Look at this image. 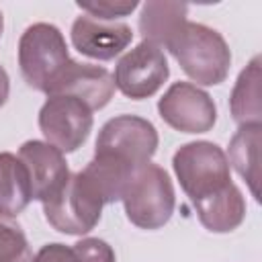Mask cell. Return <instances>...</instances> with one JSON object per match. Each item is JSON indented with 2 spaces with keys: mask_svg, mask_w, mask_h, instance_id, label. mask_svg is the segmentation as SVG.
Wrapping results in <instances>:
<instances>
[{
  "mask_svg": "<svg viewBox=\"0 0 262 262\" xmlns=\"http://www.w3.org/2000/svg\"><path fill=\"white\" fill-rule=\"evenodd\" d=\"M166 49L180 63L184 74L201 86L221 84L231 66V51L223 35L203 23L188 18L176 29Z\"/></svg>",
  "mask_w": 262,
  "mask_h": 262,
  "instance_id": "1",
  "label": "cell"
},
{
  "mask_svg": "<svg viewBox=\"0 0 262 262\" xmlns=\"http://www.w3.org/2000/svg\"><path fill=\"white\" fill-rule=\"evenodd\" d=\"M121 201L127 219L139 229L164 227L176 207V194L168 172L151 162L133 172Z\"/></svg>",
  "mask_w": 262,
  "mask_h": 262,
  "instance_id": "2",
  "label": "cell"
},
{
  "mask_svg": "<svg viewBox=\"0 0 262 262\" xmlns=\"http://www.w3.org/2000/svg\"><path fill=\"white\" fill-rule=\"evenodd\" d=\"M180 188L192 205L221 192L231 184V172L225 151L213 141H190L176 149L172 158Z\"/></svg>",
  "mask_w": 262,
  "mask_h": 262,
  "instance_id": "3",
  "label": "cell"
},
{
  "mask_svg": "<svg viewBox=\"0 0 262 262\" xmlns=\"http://www.w3.org/2000/svg\"><path fill=\"white\" fill-rule=\"evenodd\" d=\"M61 31L49 23H35L25 29L18 41V66L25 82L39 92H47L55 76L70 61Z\"/></svg>",
  "mask_w": 262,
  "mask_h": 262,
  "instance_id": "4",
  "label": "cell"
},
{
  "mask_svg": "<svg viewBox=\"0 0 262 262\" xmlns=\"http://www.w3.org/2000/svg\"><path fill=\"white\" fill-rule=\"evenodd\" d=\"M47 223L68 235H84L96 227L102 215V199L82 172L70 174L61 190L41 203Z\"/></svg>",
  "mask_w": 262,
  "mask_h": 262,
  "instance_id": "5",
  "label": "cell"
},
{
  "mask_svg": "<svg viewBox=\"0 0 262 262\" xmlns=\"http://www.w3.org/2000/svg\"><path fill=\"white\" fill-rule=\"evenodd\" d=\"M158 143V131L147 119L137 115H119L100 127L94 156H106L131 170H137L151 160Z\"/></svg>",
  "mask_w": 262,
  "mask_h": 262,
  "instance_id": "6",
  "label": "cell"
},
{
  "mask_svg": "<svg viewBox=\"0 0 262 262\" xmlns=\"http://www.w3.org/2000/svg\"><path fill=\"white\" fill-rule=\"evenodd\" d=\"M92 125V111L74 96H47L39 111V129L45 141L57 147L61 154L76 151L88 139Z\"/></svg>",
  "mask_w": 262,
  "mask_h": 262,
  "instance_id": "7",
  "label": "cell"
},
{
  "mask_svg": "<svg viewBox=\"0 0 262 262\" xmlns=\"http://www.w3.org/2000/svg\"><path fill=\"white\" fill-rule=\"evenodd\" d=\"M170 76L168 59L160 47L141 41L131 51H127L115 68V88H119L127 98L143 100L154 96Z\"/></svg>",
  "mask_w": 262,
  "mask_h": 262,
  "instance_id": "8",
  "label": "cell"
},
{
  "mask_svg": "<svg viewBox=\"0 0 262 262\" xmlns=\"http://www.w3.org/2000/svg\"><path fill=\"white\" fill-rule=\"evenodd\" d=\"M158 113L180 133H207L217 121L213 98L190 82H174L158 100Z\"/></svg>",
  "mask_w": 262,
  "mask_h": 262,
  "instance_id": "9",
  "label": "cell"
},
{
  "mask_svg": "<svg viewBox=\"0 0 262 262\" xmlns=\"http://www.w3.org/2000/svg\"><path fill=\"white\" fill-rule=\"evenodd\" d=\"M45 94L74 96L80 98L84 104H88L90 111H98L111 102L115 94V80L113 74L102 66L80 63L70 59L68 66L55 76V80L51 82Z\"/></svg>",
  "mask_w": 262,
  "mask_h": 262,
  "instance_id": "10",
  "label": "cell"
},
{
  "mask_svg": "<svg viewBox=\"0 0 262 262\" xmlns=\"http://www.w3.org/2000/svg\"><path fill=\"white\" fill-rule=\"evenodd\" d=\"M18 158L29 172L33 199L41 203L55 196L70 178V168L63 154L47 141H39V139L25 141L18 147Z\"/></svg>",
  "mask_w": 262,
  "mask_h": 262,
  "instance_id": "11",
  "label": "cell"
},
{
  "mask_svg": "<svg viewBox=\"0 0 262 262\" xmlns=\"http://www.w3.org/2000/svg\"><path fill=\"white\" fill-rule=\"evenodd\" d=\"M72 45L86 57L108 61L115 59L133 39V31L125 23H106L80 14L72 23Z\"/></svg>",
  "mask_w": 262,
  "mask_h": 262,
  "instance_id": "12",
  "label": "cell"
},
{
  "mask_svg": "<svg viewBox=\"0 0 262 262\" xmlns=\"http://www.w3.org/2000/svg\"><path fill=\"white\" fill-rule=\"evenodd\" d=\"M194 209L201 225L213 233H229L246 219V199L233 182L221 192L196 203Z\"/></svg>",
  "mask_w": 262,
  "mask_h": 262,
  "instance_id": "13",
  "label": "cell"
},
{
  "mask_svg": "<svg viewBox=\"0 0 262 262\" xmlns=\"http://www.w3.org/2000/svg\"><path fill=\"white\" fill-rule=\"evenodd\" d=\"M260 145H262V123L239 125L229 139L227 162L248 182L250 192L260 201Z\"/></svg>",
  "mask_w": 262,
  "mask_h": 262,
  "instance_id": "14",
  "label": "cell"
},
{
  "mask_svg": "<svg viewBox=\"0 0 262 262\" xmlns=\"http://www.w3.org/2000/svg\"><path fill=\"white\" fill-rule=\"evenodd\" d=\"M33 201L31 178L18 156L0 151V213L16 217Z\"/></svg>",
  "mask_w": 262,
  "mask_h": 262,
  "instance_id": "15",
  "label": "cell"
},
{
  "mask_svg": "<svg viewBox=\"0 0 262 262\" xmlns=\"http://www.w3.org/2000/svg\"><path fill=\"white\" fill-rule=\"evenodd\" d=\"M188 4L184 2H162L149 0L141 6L139 14V33L143 41L154 43L156 47H166L176 29L186 20Z\"/></svg>",
  "mask_w": 262,
  "mask_h": 262,
  "instance_id": "16",
  "label": "cell"
},
{
  "mask_svg": "<svg viewBox=\"0 0 262 262\" xmlns=\"http://www.w3.org/2000/svg\"><path fill=\"white\" fill-rule=\"evenodd\" d=\"M260 55H254L252 61L239 72L235 86L229 96V111L235 123L252 125L262 119V98H260Z\"/></svg>",
  "mask_w": 262,
  "mask_h": 262,
  "instance_id": "17",
  "label": "cell"
},
{
  "mask_svg": "<svg viewBox=\"0 0 262 262\" xmlns=\"http://www.w3.org/2000/svg\"><path fill=\"white\" fill-rule=\"evenodd\" d=\"M33 262H115V250L98 237H84L72 246L53 242L45 244Z\"/></svg>",
  "mask_w": 262,
  "mask_h": 262,
  "instance_id": "18",
  "label": "cell"
},
{
  "mask_svg": "<svg viewBox=\"0 0 262 262\" xmlns=\"http://www.w3.org/2000/svg\"><path fill=\"white\" fill-rule=\"evenodd\" d=\"M33 252L14 217L0 213V262H33Z\"/></svg>",
  "mask_w": 262,
  "mask_h": 262,
  "instance_id": "19",
  "label": "cell"
},
{
  "mask_svg": "<svg viewBox=\"0 0 262 262\" xmlns=\"http://www.w3.org/2000/svg\"><path fill=\"white\" fill-rule=\"evenodd\" d=\"M84 14H90L92 18L115 23V18H123L131 14L139 4L135 0H92V2H76Z\"/></svg>",
  "mask_w": 262,
  "mask_h": 262,
  "instance_id": "20",
  "label": "cell"
},
{
  "mask_svg": "<svg viewBox=\"0 0 262 262\" xmlns=\"http://www.w3.org/2000/svg\"><path fill=\"white\" fill-rule=\"evenodd\" d=\"M8 94H10V78L6 70L0 66V106H4V102L8 100Z\"/></svg>",
  "mask_w": 262,
  "mask_h": 262,
  "instance_id": "21",
  "label": "cell"
},
{
  "mask_svg": "<svg viewBox=\"0 0 262 262\" xmlns=\"http://www.w3.org/2000/svg\"><path fill=\"white\" fill-rule=\"evenodd\" d=\"M2 31H4V16H2V10H0V37H2Z\"/></svg>",
  "mask_w": 262,
  "mask_h": 262,
  "instance_id": "22",
  "label": "cell"
}]
</instances>
